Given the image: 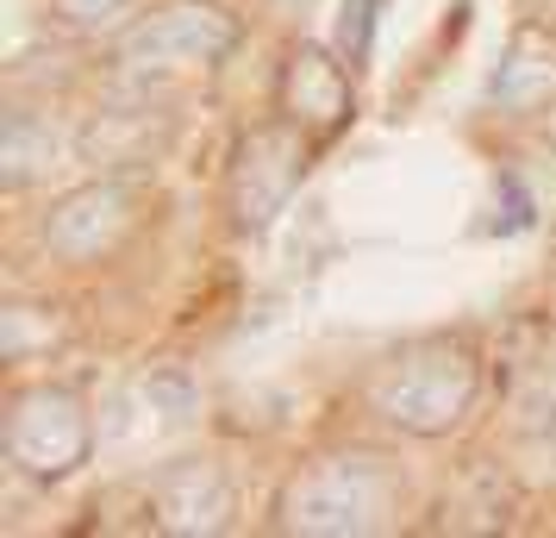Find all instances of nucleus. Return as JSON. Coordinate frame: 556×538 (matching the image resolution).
I'll return each instance as SVG.
<instances>
[{
	"label": "nucleus",
	"instance_id": "obj_1",
	"mask_svg": "<svg viewBox=\"0 0 556 538\" xmlns=\"http://www.w3.org/2000/svg\"><path fill=\"white\" fill-rule=\"evenodd\" d=\"M401 476L376 451H326L276 488V533L294 538H363L394 526Z\"/></svg>",
	"mask_w": 556,
	"mask_h": 538
},
{
	"label": "nucleus",
	"instance_id": "obj_2",
	"mask_svg": "<svg viewBox=\"0 0 556 538\" xmlns=\"http://www.w3.org/2000/svg\"><path fill=\"white\" fill-rule=\"evenodd\" d=\"M481 395V358L469 338L431 333L401 345L376 370V413L406 438H444Z\"/></svg>",
	"mask_w": 556,
	"mask_h": 538
},
{
	"label": "nucleus",
	"instance_id": "obj_3",
	"mask_svg": "<svg viewBox=\"0 0 556 538\" xmlns=\"http://www.w3.org/2000/svg\"><path fill=\"white\" fill-rule=\"evenodd\" d=\"M0 445H7V463L20 476H31V483H63L94 451V413L81 401V388H70V383L13 388L7 420H0Z\"/></svg>",
	"mask_w": 556,
	"mask_h": 538
},
{
	"label": "nucleus",
	"instance_id": "obj_4",
	"mask_svg": "<svg viewBox=\"0 0 556 538\" xmlns=\"http://www.w3.org/2000/svg\"><path fill=\"white\" fill-rule=\"evenodd\" d=\"M313 132H301L288 113L281 120H263L251 126L238 145H231L226 163V213L231 232H269L281 220V207L294 201V188L313 170Z\"/></svg>",
	"mask_w": 556,
	"mask_h": 538
},
{
	"label": "nucleus",
	"instance_id": "obj_5",
	"mask_svg": "<svg viewBox=\"0 0 556 538\" xmlns=\"http://www.w3.org/2000/svg\"><path fill=\"white\" fill-rule=\"evenodd\" d=\"M238 45H244V26H238V13H226L219 0H169V7L144 13L119 38L113 57L126 70H169V63L206 70V63H226Z\"/></svg>",
	"mask_w": 556,
	"mask_h": 538
},
{
	"label": "nucleus",
	"instance_id": "obj_6",
	"mask_svg": "<svg viewBox=\"0 0 556 538\" xmlns=\"http://www.w3.org/2000/svg\"><path fill=\"white\" fill-rule=\"evenodd\" d=\"M138 226V195L126 182H81L45 213V251L70 270L106 263Z\"/></svg>",
	"mask_w": 556,
	"mask_h": 538
},
{
	"label": "nucleus",
	"instance_id": "obj_7",
	"mask_svg": "<svg viewBox=\"0 0 556 538\" xmlns=\"http://www.w3.org/2000/svg\"><path fill=\"white\" fill-rule=\"evenodd\" d=\"M351 57L326 51V45H288L276 70V107L301 132H313V145H331L338 132H351L356 120V88H351Z\"/></svg>",
	"mask_w": 556,
	"mask_h": 538
},
{
	"label": "nucleus",
	"instance_id": "obj_8",
	"mask_svg": "<svg viewBox=\"0 0 556 538\" xmlns=\"http://www.w3.org/2000/svg\"><path fill=\"white\" fill-rule=\"evenodd\" d=\"M151 508H156V526L176 533V538L226 533L231 526V476L213 458L169 463L151 488Z\"/></svg>",
	"mask_w": 556,
	"mask_h": 538
},
{
	"label": "nucleus",
	"instance_id": "obj_9",
	"mask_svg": "<svg viewBox=\"0 0 556 538\" xmlns=\"http://www.w3.org/2000/svg\"><path fill=\"white\" fill-rule=\"evenodd\" d=\"M551 101H556V32L519 26L506 38L494 76H488V107L519 120V113H538Z\"/></svg>",
	"mask_w": 556,
	"mask_h": 538
},
{
	"label": "nucleus",
	"instance_id": "obj_10",
	"mask_svg": "<svg viewBox=\"0 0 556 538\" xmlns=\"http://www.w3.org/2000/svg\"><path fill=\"white\" fill-rule=\"evenodd\" d=\"M63 338H70V326H63V308H51V301H7V313H0V358L7 363L56 351Z\"/></svg>",
	"mask_w": 556,
	"mask_h": 538
},
{
	"label": "nucleus",
	"instance_id": "obj_11",
	"mask_svg": "<svg viewBox=\"0 0 556 538\" xmlns=\"http://www.w3.org/2000/svg\"><path fill=\"white\" fill-rule=\"evenodd\" d=\"M0 163H7V188H26L31 176H45V170H51V132L38 126L31 113H13V120H7Z\"/></svg>",
	"mask_w": 556,
	"mask_h": 538
},
{
	"label": "nucleus",
	"instance_id": "obj_12",
	"mask_svg": "<svg viewBox=\"0 0 556 538\" xmlns=\"http://www.w3.org/2000/svg\"><path fill=\"white\" fill-rule=\"evenodd\" d=\"M131 0H51V13H56V26H70V32H101L106 20H119Z\"/></svg>",
	"mask_w": 556,
	"mask_h": 538
},
{
	"label": "nucleus",
	"instance_id": "obj_13",
	"mask_svg": "<svg viewBox=\"0 0 556 538\" xmlns=\"http://www.w3.org/2000/svg\"><path fill=\"white\" fill-rule=\"evenodd\" d=\"M144 401H156L169 420H188L194 413V383H181L176 370H156L151 383H144Z\"/></svg>",
	"mask_w": 556,
	"mask_h": 538
},
{
	"label": "nucleus",
	"instance_id": "obj_14",
	"mask_svg": "<svg viewBox=\"0 0 556 538\" xmlns=\"http://www.w3.org/2000/svg\"><path fill=\"white\" fill-rule=\"evenodd\" d=\"M369 26H376V0H344L338 32H344V57H351V63L369 51Z\"/></svg>",
	"mask_w": 556,
	"mask_h": 538
}]
</instances>
